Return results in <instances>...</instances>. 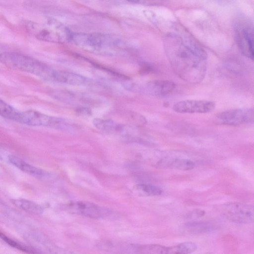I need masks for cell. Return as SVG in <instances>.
<instances>
[{
	"label": "cell",
	"instance_id": "obj_24",
	"mask_svg": "<svg viewBox=\"0 0 254 254\" xmlns=\"http://www.w3.org/2000/svg\"><path fill=\"white\" fill-rule=\"evenodd\" d=\"M128 0L133 1V2H137V1H140V0Z\"/></svg>",
	"mask_w": 254,
	"mask_h": 254
},
{
	"label": "cell",
	"instance_id": "obj_14",
	"mask_svg": "<svg viewBox=\"0 0 254 254\" xmlns=\"http://www.w3.org/2000/svg\"><path fill=\"white\" fill-rule=\"evenodd\" d=\"M215 227L210 222L191 221L184 224L183 230L190 234H200L212 231Z\"/></svg>",
	"mask_w": 254,
	"mask_h": 254
},
{
	"label": "cell",
	"instance_id": "obj_12",
	"mask_svg": "<svg viewBox=\"0 0 254 254\" xmlns=\"http://www.w3.org/2000/svg\"><path fill=\"white\" fill-rule=\"evenodd\" d=\"M215 106L212 101L186 100L175 104L173 109L179 113H207L212 111Z\"/></svg>",
	"mask_w": 254,
	"mask_h": 254
},
{
	"label": "cell",
	"instance_id": "obj_8",
	"mask_svg": "<svg viewBox=\"0 0 254 254\" xmlns=\"http://www.w3.org/2000/svg\"><path fill=\"white\" fill-rule=\"evenodd\" d=\"M235 32L238 46L246 57L254 59V30L250 21L239 19L235 24Z\"/></svg>",
	"mask_w": 254,
	"mask_h": 254
},
{
	"label": "cell",
	"instance_id": "obj_9",
	"mask_svg": "<svg viewBox=\"0 0 254 254\" xmlns=\"http://www.w3.org/2000/svg\"><path fill=\"white\" fill-rule=\"evenodd\" d=\"M69 212L95 219L109 217L112 212L109 209L87 201H73L64 206Z\"/></svg>",
	"mask_w": 254,
	"mask_h": 254
},
{
	"label": "cell",
	"instance_id": "obj_11",
	"mask_svg": "<svg viewBox=\"0 0 254 254\" xmlns=\"http://www.w3.org/2000/svg\"><path fill=\"white\" fill-rule=\"evenodd\" d=\"M253 109H237L224 111L217 115L222 123L228 125H239L254 122Z\"/></svg>",
	"mask_w": 254,
	"mask_h": 254
},
{
	"label": "cell",
	"instance_id": "obj_16",
	"mask_svg": "<svg viewBox=\"0 0 254 254\" xmlns=\"http://www.w3.org/2000/svg\"><path fill=\"white\" fill-rule=\"evenodd\" d=\"M167 247L159 245H133L132 252L141 254H167Z\"/></svg>",
	"mask_w": 254,
	"mask_h": 254
},
{
	"label": "cell",
	"instance_id": "obj_23",
	"mask_svg": "<svg viewBox=\"0 0 254 254\" xmlns=\"http://www.w3.org/2000/svg\"><path fill=\"white\" fill-rule=\"evenodd\" d=\"M9 154H7L6 151L0 147V160H2L3 158H8Z\"/></svg>",
	"mask_w": 254,
	"mask_h": 254
},
{
	"label": "cell",
	"instance_id": "obj_18",
	"mask_svg": "<svg viewBox=\"0 0 254 254\" xmlns=\"http://www.w3.org/2000/svg\"><path fill=\"white\" fill-rule=\"evenodd\" d=\"M196 249L197 245L194 243L184 242L173 247H167V254H190Z\"/></svg>",
	"mask_w": 254,
	"mask_h": 254
},
{
	"label": "cell",
	"instance_id": "obj_22",
	"mask_svg": "<svg viewBox=\"0 0 254 254\" xmlns=\"http://www.w3.org/2000/svg\"><path fill=\"white\" fill-rule=\"evenodd\" d=\"M205 214V211L203 210L195 209L190 212L187 215V217L190 219L198 218L202 217Z\"/></svg>",
	"mask_w": 254,
	"mask_h": 254
},
{
	"label": "cell",
	"instance_id": "obj_19",
	"mask_svg": "<svg viewBox=\"0 0 254 254\" xmlns=\"http://www.w3.org/2000/svg\"><path fill=\"white\" fill-rule=\"evenodd\" d=\"M167 163L169 166L181 171L191 170L195 167L193 161L185 158H174Z\"/></svg>",
	"mask_w": 254,
	"mask_h": 254
},
{
	"label": "cell",
	"instance_id": "obj_21",
	"mask_svg": "<svg viewBox=\"0 0 254 254\" xmlns=\"http://www.w3.org/2000/svg\"><path fill=\"white\" fill-rule=\"evenodd\" d=\"M136 188L146 194L151 196L159 195L162 192L159 187L151 184H140L136 186Z\"/></svg>",
	"mask_w": 254,
	"mask_h": 254
},
{
	"label": "cell",
	"instance_id": "obj_5",
	"mask_svg": "<svg viewBox=\"0 0 254 254\" xmlns=\"http://www.w3.org/2000/svg\"><path fill=\"white\" fill-rule=\"evenodd\" d=\"M18 122L28 126L47 127L65 131H70L75 128L74 125L65 119L34 110L20 112Z\"/></svg>",
	"mask_w": 254,
	"mask_h": 254
},
{
	"label": "cell",
	"instance_id": "obj_2",
	"mask_svg": "<svg viewBox=\"0 0 254 254\" xmlns=\"http://www.w3.org/2000/svg\"><path fill=\"white\" fill-rule=\"evenodd\" d=\"M70 42L84 51L100 55L118 56L127 51L126 43L121 39L99 32H72Z\"/></svg>",
	"mask_w": 254,
	"mask_h": 254
},
{
	"label": "cell",
	"instance_id": "obj_4",
	"mask_svg": "<svg viewBox=\"0 0 254 254\" xmlns=\"http://www.w3.org/2000/svg\"><path fill=\"white\" fill-rule=\"evenodd\" d=\"M0 62L9 68L33 74L42 79L49 66L34 58L12 52L0 53Z\"/></svg>",
	"mask_w": 254,
	"mask_h": 254
},
{
	"label": "cell",
	"instance_id": "obj_13",
	"mask_svg": "<svg viewBox=\"0 0 254 254\" xmlns=\"http://www.w3.org/2000/svg\"><path fill=\"white\" fill-rule=\"evenodd\" d=\"M7 160L19 170L29 175L36 177L45 176V172L43 170L28 163L15 155L9 154Z\"/></svg>",
	"mask_w": 254,
	"mask_h": 254
},
{
	"label": "cell",
	"instance_id": "obj_7",
	"mask_svg": "<svg viewBox=\"0 0 254 254\" xmlns=\"http://www.w3.org/2000/svg\"><path fill=\"white\" fill-rule=\"evenodd\" d=\"M221 212L227 219L234 223L248 224L254 222V208L251 204L227 202L222 205Z\"/></svg>",
	"mask_w": 254,
	"mask_h": 254
},
{
	"label": "cell",
	"instance_id": "obj_1",
	"mask_svg": "<svg viewBox=\"0 0 254 254\" xmlns=\"http://www.w3.org/2000/svg\"><path fill=\"white\" fill-rule=\"evenodd\" d=\"M164 48L171 67L180 78L192 84L202 81L206 72L203 59L206 51L196 41L169 34L164 38Z\"/></svg>",
	"mask_w": 254,
	"mask_h": 254
},
{
	"label": "cell",
	"instance_id": "obj_17",
	"mask_svg": "<svg viewBox=\"0 0 254 254\" xmlns=\"http://www.w3.org/2000/svg\"><path fill=\"white\" fill-rule=\"evenodd\" d=\"M20 112L0 98V116L18 122Z\"/></svg>",
	"mask_w": 254,
	"mask_h": 254
},
{
	"label": "cell",
	"instance_id": "obj_20",
	"mask_svg": "<svg viewBox=\"0 0 254 254\" xmlns=\"http://www.w3.org/2000/svg\"><path fill=\"white\" fill-rule=\"evenodd\" d=\"M0 238L4 241L6 244L9 245L12 247L17 249L19 250L22 251L27 253H38L35 249H31L28 247L18 243L15 241L9 238L4 234L0 232Z\"/></svg>",
	"mask_w": 254,
	"mask_h": 254
},
{
	"label": "cell",
	"instance_id": "obj_6",
	"mask_svg": "<svg viewBox=\"0 0 254 254\" xmlns=\"http://www.w3.org/2000/svg\"><path fill=\"white\" fill-rule=\"evenodd\" d=\"M125 88L134 92L153 96H162L171 93L175 84L169 80H155L145 82H125Z\"/></svg>",
	"mask_w": 254,
	"mask_h": 254
},
{
	"label": "cell",
	"instance_id": "obj_15",
	"mask_svg": "<svg viewBox=\"0 0 254 254\" xmlns=\"http://www.w3.org/2000/svg\"><path fill=\"white\" fill-rule=\"evenodd\" d=\"M12 203L17 207L27 212L40 214L42 213V207L34 202L22 198L16 199L12 200Z\"/></svg>",
	"mask_w": 254,
	"mask_h": 254
},
{
	"label": "cell",
	"instance_id": "obj_3",
	"mask_svg": "<svg viewBox=\"0 0 254 254\" xmlns=\"http://www.w3.org/2000/svg\"><path fill=\"white\" fill-rule=\"evenodd\" d=\"M27 25L30 32L40 40L59 44L70 42L72 32L55 18L48 17L42 22H30Z\"/></svg>",
	"mask_w": 254,
	"mask_h": 254
},
{
	"label": "cell",
	"instance_id": "obj_10",
	"mask_svg": "<svg viewBox=\"0 0 254 254\" xmlns=\"http://www.w3.org/2000/svg\"><path fill=\"white\" fill-rule=\"evenodd\" d=\"M94 126L100 131L109 134L119 136L127 139H134L133 130L129 126L122 125L110 119L96 118Z\"/></svg>",
	"mask_w": 254,
	"mask_h": 254
}]
</instances>
